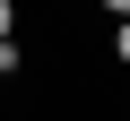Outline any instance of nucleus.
I'll list each match as a JSON object with an SVG mask.
<instances>
[{
    "mask_svg": "<svg viewBox=\"0 0 130 121\" xmlns=\"http://www.w3.org/2000/svg\"><path fill=\"white\" fill-rule=\"evenodd\" d=\"M95 17H104V26H121V17H130V0H95Z\"/></svg>",
    "mask_w": 130,
    "mask_h": 121,
    "instance_id": "obj_4",
    "label": "nucleus"
},
{
    "mask_svg": "<svg viewBox=\"0 0 130 121\" xmlns=\"http://www.w3.org/2000/svg\"><path fill=\"white\" fill-rule=\"evenodd\" d=\"M9 35H26V0H0V43Z\"/></svg>",
    "mask_w": 130,
    "mask_h": 121,
    "instance_id": "obj_3",
    "label": "nucleus"
},
{
    "mask_svg": "<svg viewBox=\"0 0 130 121\" xmlns=\"http://www.w3.org/2000/svg\"><path fill=\"white\" fill-rule=\"evenodd\" d=\"M26 61H35V52H26V35H9V43H0V87L26 78Z\"/></svg>",
    "mask_w": 130,
    "mask_h": 121,
    "instance_id": "obj_1",
    "label": "nucleus"
},
{
    "mask_svg": "<svg viewBox=\"0 0 130 121\" xmlns=\"http://www.w3.org/2000/svg\"><path fill=\"white\" fill-rule=\"evenodd\" d=\"M104 61H113V69H121V78H130V17H121V26L104 35Z\"/></svg>",
    "mask_w": 130,
    "mask_h": 121,
    "instance_id": "obj_2",
    "label": "nucleus"
}]
</instances>
